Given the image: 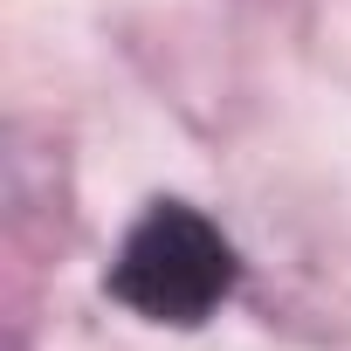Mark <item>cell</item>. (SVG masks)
<instances>
[{
	"label": "cell",
	"instance_id": "cell-1",
	"mask_svg": "<svg viewBox=\"0 0 351 351\" xmlns=\"http://www.w3.org/2000/svg\"><path fill=\"white\" fill-rule=\"evenodd\" d=\"M234 276H241L234 241L207 214H193L180 200H158L124 234V248L110 262V296L152 324H200L234 296Z\"/></svg>",
	"mask_w": 351,
	"mask_h": 351
}]
</instances>
